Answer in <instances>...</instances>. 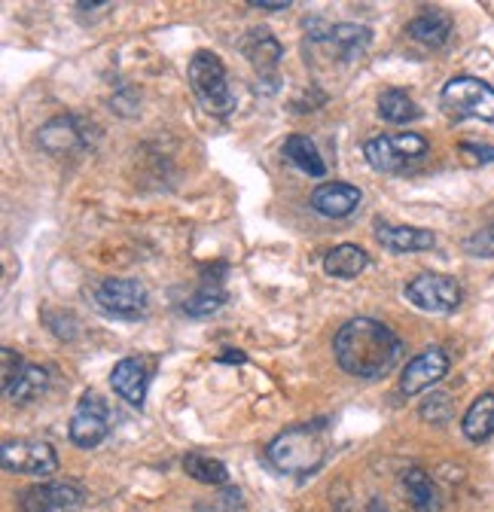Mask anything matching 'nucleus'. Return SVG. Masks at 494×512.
I'll return each instance as SVG.
<instances>
[{"mask_svg":"<svg viewBox=\"0 0 494 512\" xmlns=\"http://www.w3.org/2000/svg\"><path fill=\"white\" fill-rule=\"evenodd\" d=\"M376 238L391 253H418V250H434L437 247V235L430 229H418V226L376 223Z\"/></svg>","mask_w":494,"mask_h":512,"instance_id":"17","label":"nucleus"},{"mask_svg":"<svg viewBox=\"0 0 494 512\" xmlns=\"http://www.w3.org/2000/svg\"><path fill=\"white\" fill-rule=\"evenodd\" d=\"M473 256H494V229H482L464 244Z\"/></svg>","mask_w":494,"mask_h":512,"instance_id":"29","label":"nucleus"},{"mask_svg":"<svg viewBox=\"0 0 494 512\" xmlns=\"http://www.w3.org/2000/svg\"><path fill=\"white\" fill-rule=\"evenodd\" d=\"M449 372V354L443 348H424L421 354H415L403 375H400V391L406 397H418L424 391H430L434 384H440Z\"/></svg>","mask_w":494,"mask_h":512,"instance_id":"13","label":"nucleus"},{"mask_svg":"<svg viewBox=\"0 0 494 512\" xmlns=\"http://www.w3.org/2000/svg\"><path fill=\"white\" fill-rule=\"evenodd\" d=\"M308 40L327 46L339 61H357L369 43H373V31L366 25H324V22H308Z\"/></svg>","mask_w":494,"mask_h":512,"instance_id":"10","label":"nucleus"},{"mask_svg":"<svg viewBox=\"0 0 494 512\" xmlns=\"http://www.w3.org/2000/svg\"><path fill=\"white\" fill-rule=\"evenodd\" d=\"M0 464L16 476H52L58 470V455L40 439H7L0 448Z\"/></svg>","mask_w":494,"mask_h":512,"instance_id":"8","label":"nucleus"},{"mask_svg":"<svg viewBox=\"0 0 494 512\" xmlns=\"http://www.w3.org/2000/svg\"><path fill=\"white\" fill-rule=\"evenodd\" d=\"M464 156H476V162H494V147H482V144H464L461 147Z\"/></svg>","mask_w":494,"mask_h":512,"instance_id":"31","label":"nucleus"},{"mask_svg":"<svg viewBox=\"0 0 494 512\" xmlns=\"http://www.w3.org/2000/svg\"><path fill=\"white\" fill-rule=\"evenodd\" d=\"M406 299L430 314H452L461 305V284L449 275H437V272H424L418 278H412L406 284Z\"/></svg>","mask_w":494,"mask_h":512,"instance_id":"9","label":"nucleus"},{"mask_svg":"<svg viewBox=\"0 0 494 512\" xmlns=\"http://www.w3.org/2000/svg\"><path fill=\"white\" fill-rule=\"evenodd\" d=\"M226 302V287H223V278H217V275H202V281H199V287H196V293L193 296H187L180 302V308H183V314H190V317H208V314H214V311H220V305Z\"/></svg>","mask_w":494,"mask_h":512,"instance_id":"22","label":"nucleus"},{"mask_svg":"<svg viewBox=\"0 0 494 512\" xmlns=\"http://www.w3.org/2000/svg\"><path fill=\"white\" fill-rule=\"evenodd\" d=\"M217 360H220V363H232V360H235V363H244L247 357H244L241 351H223V354H220Z\"/></svg>","mask_w":494,"mask_h":512,"instance_id":"32","label":"nucleus"},{"mask_svg":"<svg viewBox=\"0 0 494 512\" xmlns=\"http://www.w3.org/2000/svg\"><path fill=\"white\" fill-rule=\"evenodd\" d=\"M363 202V192L351 183H321L315 192H312V208L321 214V217H330V220H342V217H351Z\"/></svg>","mask_w":494,"mask_h":512,"instance_id":"15","label":"nucleus"},{"mask_svg":"<svg viewBox=\"0 0 494 512\" xmlns=\"http://www.w3.org/2000/svg\"><path fill=\"white\" fill-rule=\"evenodd\" d=\"M281 156H284L287 165H293L296 171H302V174H308V177H324V174H327V165H324V159H321L315 141L308 138V135H299V132L290 135V138L284 141V147H281Z\"/></svg>","mask_w":494,"mask_h":512,"instance_id":"20","label":"nucleus"},{"mask_svg":"<svg viewBox=\"0 0 494 512\" xmlns=\"http://www.w3.org/2000/svg\"><path fill=\"white\" fill-rule=\"evenodd\" d=\"M403 491L415 512H440L443 509V494H440L437 482L421 467H409L403 473Z\"/></svg>","mask_w":494,"mask_h":512,"instance_id":"19","label":"nucleus"},{"mask_svg":"<svg viewBox=\"0 0 494 512\" xmlns=\"http://www.w3.org/2000/svg\"><path fill=\"white\" fill-rule=\"evenodd\" d=\"M427 141L421 135H412V132H403V135H376L363 144V156L369 162L373 171H382V174H394V171H403L409 162L427 156Z\"/></svg>","mask_w":494,"mask_h":512,"instance_id":"6","label":"nucleus"},{"mask_svg":"<svg viewBox=\"0 0 494 512\" xmlns=\"http://www.w3.org/2000/svg\"><path fill=\"white\" fill-rule=\"evenodd\" d=\"M183 470H187V476H193L196 482L202 485H226L229 482V473L223 467V461L205 455V452H187L183 455Z\"/></svg>","mask_w":494,"mask_h":512,"instance_id":"26","label":"nucleus"},{"mask_svg":"<svg viewBox=\"0 0 494 512\" xmlns=\"http://www.w3.org/2000/svg\"><path fill=\"white\" fill-rule=\"evenodd\" d=\"M113 391L135 409H144L147 391H150V366L144 357H126L119 360L110 372Z\"/></svg>","mask_w":494,"mask_h":512,"instance_id":"14","label":"nucleus"},{"mask_svg":"<svg viewBox=\"0 0 494 512\" xmlns=\"http://www.w3.org/2000/svg\"><path fill=\"white\" fill-rule=\"evenodd\" d=\"M0 357H4V391H7L10 384L22 375V369H25L28 363H25L22 354L13 351V348H4V351H0Z\"/></svg>","mask_w":494,"mask_h":512,"instance_id":"28","label":"nucleus"},{"mask_svg":"<svg viewBox=\"0 0 494 512\" xmlns=\"http://www.w3.org/2000/svg\"><path fill=\"white\" fill-rule=\"evenodd\" d=\"M187 80L193 86V95L199 98V104L214 113V116H229L235 110V92L226 80V68L220 55L199 49L190 58V68H187Z\"/></svg>","mask_w":494,"mask_h":512,"instance_id":"3","label":"nucleus"},{"mask_svg":"<svg viewBox=\"0 0 494 512\" xmlns=\"http://www.w3.org/2000/svg\"><path fill=\"white\" fill-rule=\"evenodd\" d=\"M92 122H86L83 116L77 113H65V116H55L49 119L40 132H37V144L43 153L55 156V159H65V156H74V153H83L92 147L95 135Z\"/></svg>","mask_w":494,"mask_h":512,"instance_id":"7","label":"nucleus"},{"mask_svg":"<svg viewBox=\"0 0 494 512\" xmlns=\"http://www.w3.org/2000/svg\"><path fill=\"white\" fill-rule=\"evenodd\" d=\"M379 116L391 125H406V122H415L421 116L418 104L409 98V92L403 89H385L379 95Z\"/></svg>","mask_w":494,"mask_h":512,"instance_id":"25","label":"nucleus"},{"mask_svg":"<svg viewBox=\"0 0 494 512\" xmlns=\"http://www.w3.org/2000/svg\"><path fill=\"white\" fill-rule=\"evenodd\" d=\"M366 266H369V256H366V250L357 247V244H339V247H333V250L324 256V272H327L330 278H339V281L357 278Z\"/></svg>","mask_w":494,"mask_h":512,"instance_id":"21","label":"nucleus"},{"mask_svg":"<svg viewBox=\"0 0 494 512\" xmlns=\"http://www.w3.org/2000/svg\"><path fill=\"white\" fill-rule=\"evenodd\" d=\"M95 308L107 317L119 320H135L144 317L150 308V293L141 281L135 278H104L92 290Z\"/></svg>","mask_w":494,"mask_h":512,"instance_id":"5","label":"nucleus"},{"mask_svg":"<svg viewBox=\"0 0 494 512\" xmlns=\"http://www.w3.org/2000/svg\"><path fill=\"white\" fill-rule=\"evenodd\" d=\"M83 506V491L74 482H37L22 491V512H77Z\"/></svg>","mask_w":494,"mask_h":512,"instance_id":"12","label":"nucleus"},{"mask_svg":"<svg viewBox=\"0 0 494 512\" xmlns=\"http://www.w3.org/2000/svg\"><path fill=\"white\" fill-rule=\"evenodd\" d=\"M421 418L430 424H446L452 418V400L446 394H430L421 403Z\"/></svg>","mask_w":494,"mask_h":512,"instance_id":"27","label":"nucleus"},{"mask_svg":"<svg viewBox=\"0 0 494 512\" xmlns=\"http://www.w3.org/2000/svg\"><path fill=\"white\" fill-rule=\"evenodd\" d=\"M440 107L452 119L494 122V89L479 77H452L440 92Z\"/></svg>","mask_w":494,"mask_h":512,"instance_id":"4","label":"nucleus"},{"mask_svg":"<svg viewBox=\"0 0 494 512\" xmlns=\"http://www.w3.org/2000/svg\"><path fill=\"white\" fill-rule=\"evenodd\" d=\"M266 458L284 476H312L327 461V442L318 427L299 424L269 442Z\"/></svg>","mask_w":494,"mask_h":512,"instance_id":"2","label":"nucleus"},{"mask_svg":"<svg viewBox=\"0 0 494 512\" xmlns=\"http://www.w3.org/2000/svg\"><path fill=\"white\" fill-rule=\"evenodd\" d=\"M247 7L269 10V13H284V10H290V0H247Z\"/></svg>","mask_w":494,"mask_h":512,"instance_id":"30","label":"nucleus"},{"mask_svg":"<svg viewBox=\"0 0 494 512\" xmlns=\"http://www.w3.org/2000/svg\"><path fill=\"white\" fill-rule=\"evenodd\" d=\"M241 52L247 55V61H251L260 74H272L278 68L281 55H284V46L269 28H251L241 40Z\"/></svg>","mask_w":494,"mask_h":512,"instance_id":"18","label":"nucleus"},{"mask_svg":"<svg viewBox=\"0 0 494 512\" xmlns=\"http://www.w3.org/2000/svg\"><path fill=\"white\" fill-rule=\"evenodd\" d=\"M49 388V369L40 366V363H28L22 369V375L10 384V388L4 391L10 403H31L37 397H43Z\"/></svg>","mask_w":494,"mask_h":512,"instance_id":"24","label":"nucleus"},{"mask_svg":"<svg viewBox=\"0 0 494 512\" xmlns=\"http://www.w3.org/2000/svg\"><path fill=\"white\" fill-rule=\"evenodd\" d=\"M452 31H455V22H452V16H449L446 10H440V7L421 10V13L406 25V34H409L415 43L430 46V49L446 46L449 37H452Z\"/></svg>","mask_w":494,"mask_h":512,"instance_id":"16","label":"nucleus"},{"mask_svg":"<svg viewBox=\"0 0 494 512\" xmlns=\"http://www.w3.org/2000/svg\"><path fill=\"white\" fill-rule=\"evenodd\" d=\"M461 430L470 442H485L494 436V394H482L473 400L461 421Z\"/></svg>","mask_w":494,"mask_h":512,"instance_id":"23","label":"nucleus"},{"mask_svg":"<svg viewBox=\"0 0 494 512\" xmlns=\"http://www.w3.org/2000/svg\"><path fill=\"white\" fill-rule=\"evenodd\" d=\"M68 433H71V442L80 445V448H98L107 439V433H110V409L95 391H86L80 397Z\"/></svg>","mask_w":494,"mask_h":512,"instance_id":"11","label":"nucleus"},{"mask_svg":"<svg viewBox=\"0 0 494 512\" xmlns=\"http://www.w3.org/2000/svg\"><path fill=\"white\" fill-rule=\"evenodd\" d=\"M333 354H336V363L348 375L363 378V381H376L397 366V360L403 354V342L391 327L382 324V320L354 317L348 324H342V330L336 333Z\"/></svg>","mask_w":494,"mask_h":512,"instance_id":"1","label":"nucleus"}]
</instances>
